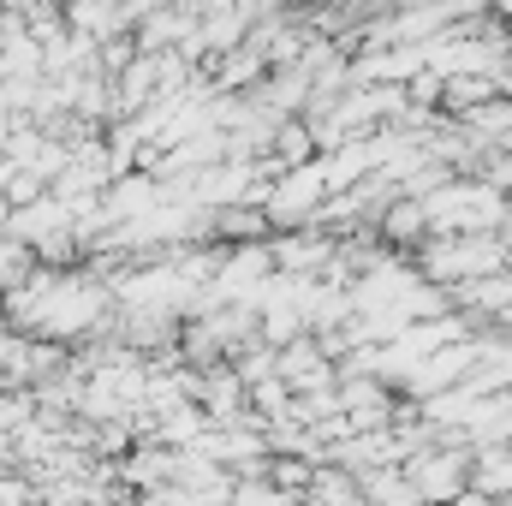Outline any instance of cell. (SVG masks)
<instances>
[{
    "instance_id": "6da1fadb",
    "label": "cell",
    "mask_w": 512,
    "mask_h": 506,
    "mask_svg": "<svg viewBox=\"0 0 512 506\" xmlns=\"http://www.w3.org/2000/svg\"><path fill=\"white\" fill-rule=\"evenodd\" d=\"M405 483L417 506H459L471 495V447H453V441H435L423 453H411L405 465Z\"/></svg>"
},
{
    "instance_id": "7a4b0ae2",
    "label": "cell",
    "mask_w": 512,
    "mask_h": 506,
    "mask_svg": "<svg viewBox=\"0 0 512 506\" xmlns=\"http://www.w3.org/2000/svg\"><path fill=\"white\" fill-rule=\"evenodd\" d=\"M274 376H280V387H286L292 399H304V393H328V387L340 381V364H328L322 346L304 334V340H292V346L274 352Z\"/></svg>"
},
{
    "instance_id": "3957f363",
    "label": "cell",
    "mask_w": 512,
    "mask_h": 506,
    "mask_svg": "<svg viewBox=\"0 0 512 506\" xmlns=\"http://www.w3.org/2000/svg\"><path fill=\"white\" fill-rule=\"evenodd\" d=\"M376 239H387L393 251H417L423 239H429V221H423V203H411V197H393L382 215H376Z\"/></svg>"
},
{
    "instance_id": "277c9868",
    "label": "cell",
    "mask_w": 512,
    "mask_h": 506,
    "mask_svg": "<svg viewBox=\"0 0 512 506\" xmlns=\"http://www.w3.org/2000/svg\"><path fill=\"white\" fill-rule=\"evenodd\" d=\"M209 221H215V233H227V239H245V245H262V239H268V221H262V209H215Z\"/></svg>"
}]
</instances>
